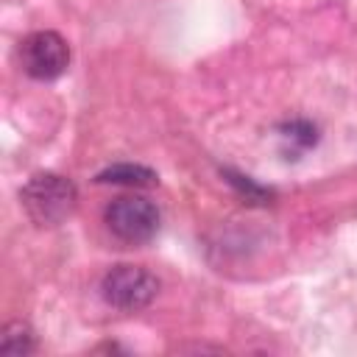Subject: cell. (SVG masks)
Segmentation results:
<instances>
[{
  "label": "cell",
  "mask_w": 357,
  "mask_h": 357,
  "mask_svg": "<svg viewBox=\"0 0 357 357\" xmlns=\"http://www.w3.org/2000/svg\"><path fill=\"white\" fill-rule=\"evenodd\" d=\"M20 204L36 226H59L78 206V190L67 176L33 173L20 190Z\"/></svg>",
  "instance_id": "1"
},
{
  "label": "cell",
  "mask_w": 357,
  "mask_h": 357,
  "mask_svg": "<svg viewBox=\"0 0 357 357\" xmlns=\"http://www.w3.org/2000/svg\"><path fill=\"white\" fill-rule=\"evenodd\" d=\"M159 293V279L142 265H114L100 279V296L109 307L123 312L145 310Z\"/></svg>",
  "instance_id": "2"
},
{
  "label": "cell",
  "mask_w": 357,
  "mask_h": 357,
  "mask_svg": "<svg viewBox=\"0 0 357 357\" xmlns=\"http://www.w3.org/2000/svg\"><path fill=\"white\" fill-rule=\"evenodd\" d=\"M103 220H106L109 231L128 245H142V243L153 240V234L159 231L156 204H151L148 198H137V195L114 198L106 206Z\"/></svg>",
  "instance_id": "3"
},
{
  "label": "cell",
  "mask_w": 357,
  "mask_h": 357,
  "mask_svg": "<svg viewBox=\"0 0 357 357\" xmlns=\"http://www.w3.org/2000/svg\"><path fill=\"white\" fill-rule=\"evenodd\" d=\"M22 70L36 81H53L70 67V45L56 31H33L20 42Z\"/></svg>",
  "instance_id": "4"
},
{
  "label": "cell",
  "mask_w": 357,
  "mask_h": 357,
  "mask_svg": "<svg viewBox=\"0 0 357 357\" xmlns=\"http://www.w3.org/2000/svg\"><path fill=\"white\" fill-rule=\"evenodd\" d=\"M95 181L98 184H123V187H153L159 181V176L145 165L123 162V165H112V167L100 170L95 176Z\"/></svg>",
  "instance_id": "5"
},
{
  "label": "cell",
  "mask_w": 357,
  "mask_h": 357,
  "mask_svg": "<svg viewBox=\"0 0 357 357\" xmlns=\"http://www.w3.org/2000/svg\"><path fill=\"white\" fill-rule=\"evenodd\" d=\"M36 349V337H33V329L25 324V321H11L3 326V335H0V354H8V357H25Z\"/></svg>",
  "instance_id": "6"
},
{
  "label": "cell",
  "mask_w": 357,
  "mask_h": 357,
  "mask_svg": "<svg viewBox=\"0 0 357 357\" xmlns=\"http://www.w3.org/2000/svg\"><path fill=\"white\" fill-rule=\"evenodd\" d=\"M282 139L296 148V151H307L318 142V128L310 123V120H290V123H282Z\"/></svg>",
  "instance_id": "7"
},
{
  "label": "cell",
  "mask_w": 357,
  "mask_h": 357,
  "mask_svg": "<svg viewBox=\"0 0 357 357\" xmlns=\"http://www.w3.org/2000/svg\"><path fill=\"white\" fill-rule=\"evenodd\" d=\"M223 176H226V181H229L245 201H251V204H268V201L273 198V190L257 184L254 178H248V176H243V173H237V170H229V167H226Z\"/></svg>",
  "instance_id": "8"
}]
</instances>
